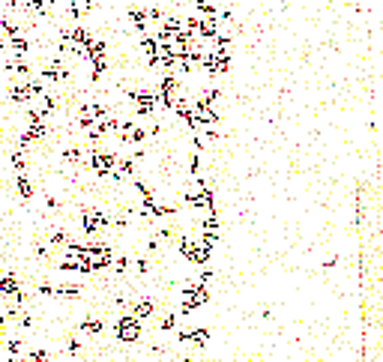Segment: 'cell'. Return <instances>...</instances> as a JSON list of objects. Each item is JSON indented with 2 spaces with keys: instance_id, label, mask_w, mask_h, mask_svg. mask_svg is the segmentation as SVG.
Listing matches in <instances>:
<instances>
[{
  "instance_id": "6da1fadb",
  "label": "cell",
  "mask_w": 383,
  "mask_h": 362,
  "mask_svg": "<svg viewBox=\"0 0 383 362\" xmlns=\"http://www.w3.org/2000/svg\"><path fill=\"white\" fill-rule=\"evenodd\" d=\"M209 299H213V293H209V284H201V281H195V284H189V288L183 291V299H180V314H189V311L201 309V306H207Z\"/></svg>"
},
{
  "instance_id": "7a4b0ae2",
  "label": "cell",
  "mask_w": 383,
  "mask_h": 362,
  "mask_svg": "<svg viewBox=\"0 0 383 362\" xmlns=\"http://www.w3.org/2000/svg\"><path fill=\"white\" fill-rule=\"evenodd\" d=\"M114 335H117V341H123V345H135V341H141V335H144L141 320L132 317V314H120V317L114 320Z\"/></svg>"
},
{
  "instance_id": "3957f363",
  "label": "cell",
  "mask_w": 383,
  "mask_h": 362,
  "mask_svg": "<svg viewBox=\"0 0 383 362\" xmlns=\"http://www.w3.org/2000/svg\"><path fill=\"white\" fill-rule=\"evenodd\" d=\"M183 201H186L189 207H195V209H204V213H209V209H216V192H213V186H209V183L198 180V192L183 195Z\"/></svg>"
},
{
  "instance_id": "277c9868",
  "label": "cell",
  "mask_w": 383,
  "mask_h": 362,
  "mask_svg": "<svg viewBox=\"0 0 383 362\" xmlns=\"http://www.w3.org/2000/svg\"><path fill=\"white\" fill-rule=\"evenodd\" d=\"M102 227H111V216L102 209H81V231L87 237H96Z\"/></svg>"
},
{
  "instance_id": "5b68a950",
  "label": "cell",
  "mask_w": 383,
  "mask_h": 362,
  "mask_svg": "<svg viewBox=\"0 0 383 362\" xmlns=\"http://www.w3.org/2000/svg\"><path fill=\"white\" fill-rule=\"evenodd\" d=\"M90 168L96 177H111L117 168V153H102V150H90Z\"/></svg>"
},
{
  "instance_id": "8992f818",
  "label": "cell",
  "mask_w": 383,
  "mask_h": 362,
  "mask_svg": "<svg viewBox=\"0 0 383 362\" xmlns=\"http://www.w3.org/2000/svg\"><path fill=\"white\" fill-rule=\"evenodd\" d=\"M39 78H42V81H66V78H69V69L63 66V57H54L51 63H45L42 72H39Z\"/></svg>"
},
{
  "instance_id": "52a82bcc",
  "label": "cell",
  "mask_w": 383,
  "mask_h": 362,
  "mask_svg": "<svg viewBox=\"0 0 383 362\" xmlns=\"http://www.w3.org/2000/svg\"><path fill=\"white\" fill-rule=\"evenodd\" d=\"M209 338V329L207 327H198V329H183V332H177V341H183V345H192V347H204Z\"/></svg>"
},
{
  "instance_id": "ba28073f",
  "label": "cell",
  "mask_w": 383,
  "mask_h": 362,
  "mask_svg": "<svg viewBox=\"0 0 383 362\" xmlns=\"http://www.w3.org/2000/svg\"><path fill=\"white\" fill-rule=\"evenodd\" d=\"M156 93H162V96H171V99H177L180 96V75L177 72H162V78H159V90Z\"/></svg>"
},
{
  "instance_id": "9c48e42d",
  "label": "cell",
  "mask_w": 383,
  "mask_h": 362,
  "mask_svg": "<svg viewBox=\"0 0 383 362\" xmlns=\"http://www.w3.org/2000/svg\"><path fill=\"white\" fill-rule=\"evenodd\" d=\"M33 99V90H30V81H15L12 90H9V102L12 105H27Z\"/></svg>"
},
{
  "instance_id": "30bf717a",
  "label": "cell",
  "mask_w": 383,
  "mask_h": 362,
  "mask_svg": "<svg viewBox=\"0 0 383 362\" xmlns=\"http://www.w3.org/2000/svg\"><path fill=\"white\" fill-rule=\"evenodd\" d=\"M219 33H222V30H219V18H201V24H198V30H195V36H201L204 42H213Z\"/></svg>"
},
{
  "instance_id": "8fae6325",
  "label": "cell",
  "mask_w": 383,
  "mask_h": 362,
  "mask_svg": "<svg viewBox=\"0 0 383 362\" xmlns=\"http://www.w3.org/2000/svg\"><path fill=\"white\" fill-rule=\"evenodd\" d=\"M18 293H21V281H18L15 273H6V276H0V296H9V299H15Z\"/></svg>"
},
{
  "instance_id": "7c38bea8",
  "label": "cell",
  "mask_w": 383,
  "mask_h": 362,
  "mask_svg": "<svg viewBox=\"0 0 383 362\" xmlns=\"http://www.w3.org/2000/svg\"><path fill=\"white\" fill-rule=\"evenodd\" d=\"M153 311H156V302H153V299H138V302L132 306V311H129V314H132V317H138L141 323H144L147 317H153Z\"/></svg>"
},
{
  "instance_id": "4fadbf2b",
  "label": "cell",
  "mask_w": 383,
  "mask_h": 362,
  "mask_svg": "<svg viewBox=\"0 0 383 362\" xmlns=\"http://www.w3.org/2000/svg\"><path fill=\"white\" fill-rule=\"evenodd\" d=\"M129 18H132V24H135V30L144 36V30H150V21H147V9L144 6H132L129 9Z\"/></svg>"
},
{
  "instance_id": "5bb4252c",
  "label": "cell",
  "mask_w": 383,
  "mask_h": 362,
  "mask_svg": "<svg viewBox=\"0 0 383 362\" xmlns=\"http://www.w3.org/2000/svg\"><path fill=\"white\" fill-rule=\"evenodd\" d=\"M15 189H18V195H21V201H30V198H33V183H30L27 174H15Z\"/></svg>"
},
{
  "instance_id": "9a60e30c",
  "label": "cell",
  "mask_w": 383,
  "mask_h": 362,
  "mask_svg": "<svg viewBox=\"0 0 383 362\" xmlns=\"http://www.w3.org/2000/svg\"><path fill=\"white\" fill-rule=\"evenodd\" d=\"M81 291H84L81 284H57V288H54V296H57V299H78Z\"/></svg>"
},
{
  "instance_id": "2e32d148",
  "label": "cell",
  "mask_w": 383,
  "mask_h": 362,
  "mask_svg": "<svg viewBox=\"0 0 383 362\" xmlns=\"http://www.w3.org/2000/svg\"><path fill=\"white\" fill-rule=\"evenodd\" d=\"M9 48H12L15 57H24V54L30 51V42H27V36H24V33H15V36H9Z\"/></svg>"
},
{
  "instance_id": "e0dca14e",
  "label": "cell",
  "mask_w": 383,
  "mask_h": 362,
  "mask_svg": "<svg viewBox=\"0 0 383 362\" xmlns=\"http://www.w3.org/2000/svg\"><path fill=\"white\" fill-rule=\"evenodd\" d=\"M195 9H198V18H219V6L213 0H195Z\"/></svg>"
},
{
  "instance_id": "ac0fdd59",
  "label": "cell",
  "mask_w": 383,
  "mask_h": 362,
  "mask_svg": "<svg viewBox=\"0 0 383 362\" xmlns=\"http://www.w3.org/2000/svg\"><path fill=\"white\" fill-rule=\"evenodd\" d=\"M102 329H105V323L99 317H93V314H87V317L81 320V332H84V335H99Z\"/></svg>"
},
{
  "instance_id": "d6986e66",
  "label": "cell",
  "mask_w": 383,
  "mask_h": 362,
  "mask_svg": "<svg viewBox=\"0 0 383 362\" xmlns=\"http://www.w3.org/2000/svg\"><path fill=\"white\" fill-rule=\"evenodd\" d=\"M201 234H219V209H209L201 222Z\"/></svg>"
},
{
  "instance_id": "ffe728a7",
  "label": "cell",
  "mask_w": 383,
  "mask_h": 362,
  "mask_svg": "<svg viewBox=\"0 0 383 362\" xmlns=\"http://www.w3.org/2000/svg\"><path fill=\"white\" fill-rule=\"evenodd\" d=\"M21 9H27V12H33L36 18H42V15H48V3L45 0H27V3H21Z\"/></svg>"
},
{
  "instance_id": "44dd1931",
  "label": "cell",
  "mask_w": 383,
  "mask_h": 362,
  "mask_svg": "<svg viewBox=\"0 0 383 362\" xmlns=\"http://www.w3.org/2000/svg\"><path fill=\"white\" fill-rule=\"evenodd\" d=\"M144 141H147V129H144V126H138V123H135V126L129 129V135L123 138V144H138V147H141Z\"/></svg>"
},
{
  "instance_id": "7402d4cb",
  "label": "cell",
  "mask_w": 383,
  "mask_h": 362,
  "mask_svg": "<svg viewBox=\"0 0 383 362\" xmlns=\"http://www.w3.org/2000/svg\"><path fill=\"white\" fill-rule=\"evenodd\" d=\"M195 249H198V240H192V237H180V240H177V252H180L186 260L195 255Z\"/></svg>"
},
{
  "instance_id": "603a6c76",
  "label": "cell",
  "mask_w": 383,
  "mask_h": 362,
  "mask_svg": "<svg viewBox=\"0 0 383 362\" xmlns=\"http://www.w3.org/2000/svg\"><path fill=\"white\" fill-rule=\"evenodd\" d=\"M159 30H165L168 36H174L177 30H183V21H180L177 15H165V18H162V27H159Z\"/></svg>"
},
{
  "instance_id": "cb8c5ba5",
  "label": "cell",
  "mask_w": 383,
  "mask_h": 362,
  "mask_svg": "<svg viewBox=\"0 0 383 362\" xmlns=\"http://www.w3.org/2000/svg\"><path fill=\"white\" fill-rule=\"evenodd\" d=\"M156 48H159V42L153 39V36H141V54H144L147 60L156 57Z\"/></svg>"
},
{
  "instance_id": "d4e9b609",
  "label": "cell",
  "mask_w": 383,
  "mask_h": 362,
  "mask_svg": "<svg viewBox=\"0 0 383 362\" xmlns=\"http://www.w3.org/2000/svg\"><path fill=\"white\" fill-rule=\"evenodd\" d=\"M105 54V39H93L87 48H84V57L87 60H93V57H102Z\"/></svg>"
},
{
  "instance_id": "484cf974",
  "label": "cell",
  "mask_w": 383,
  "mask_h": 362,
  "mask_svg": "<svg viewBox=\"0 0 383 362\" xmlns=\"http://www.w3.org/2000/svg\"><path fill=\"white\" fill-rule=\"evenodd\" d=\"M90 69H93V81H96V78H102V72L108 69V57H93V60H90Z\"/></svg>"
},
{
  "instance_id": "4316f807",
  "label": "cell",
  "mask_w": 383,
  "mask_h": 362,
  "mask_svg": "<svg viewBox=\"0 0 383 362\" xmlns=\"http://www.w3.org/2000/svg\"><path fill=\"white\" fill-rule=\"evenodd\" d=\"M93 126H96V120L90 117L87 105H81V117H78V129H81V132H87V129H93Z\"/></svg>"
},
{
  "instance_id": "83f0119b",
  "label": "cell",
  "mask_w": 383,
  "mask_h": 362,
  "mask_svg": "<svg viewBox=\"0 0 383 362\" xmlns=\"http://www.w3.org/2000/svg\"><path fill=\"white\" fill-rule=\"evenodd\" d=\"M3 347H6V353H9V356H18V353L24 350V338H6V341H3Z\"/></svg>"
},
{
  "instance_id": "f1b7e54d",
  "label": "cell",
  "mask_w": 383,
  "mask_h": 362,
  "mask_svg": "<svg viewBox=\"0 0 383 362\" xmlns=\"http://www.w3.org/2000/svg\"><path fill=\"white\" fill-rule=\"evenodd\" d=\"M177 207H171V204H153V209H150V216H156V219H165V216H174Z\"/></svg>"
},
{
  "instance_id": "f546056e",
  "label": "cell",
  "mask_w": 383,
  "mask_h": 362,
  "mask_svg": "<svg viewBox=\"0 0 383 362\" xmlns=\"http://www.w3.org/2000/svg\"><path fill=\"white\" fill-rule=\"evenodd\" d=\"M12 168H15V174H27V159H24V153H21V150H15V153H12Z\"/></svg>"
},
{
  "instance_id": "4dcf8cb0",
  "label": "cell",
  "mask_w": 383,
  "mask_h": 362,
  "mask_svg": "<svg viewBox=\"0 0 383 362\" xmlns=\"http://www.w3.org/2000/svg\"><path fill=\"white\" fill-rule=\"evenodd\" d=\"M39 99H42V102H39V114H42V117H48V114H51L54 108H57L54 96H39Z\"/></svg>"
},
{
  "instance_id": "1f68e13d",
  "label": "cell",
  "mask_w": 383,
  "mask_h": 362,
  "mask_svg": "<svg viewBox=\"0 0 383 362\" xmlns=\"http://www.w3.org/2000/svg\"><path fill=\"white\" fill-rule=\"evenodd\" d=\"M111 270H114V273H126V270H129V258H126V255H114Z\"/></svg>"
},
{
  "instance_id": "d6a6232c",
  "label": "cell",
  "mask_w": 383,
  "mask_h": 362,
  "mask_svg": "<svg viewBox=\"0 0 383 362\" xmlns=\"http://www.w3.org/2000/svg\"><path fill=\"white\" fill-rule=\"evenodd\" d=\"M159 329H162V332L177 329V314H165V317H159Z\"/></svg>"
},
{
  "instance_id": "836d02e7",
  "label": "cell",
  "mask_w": 383,
  "mask_h": 362,
  "mask_svg": "<svg viewBox=\"0 0 383 362\" xmlns=\"http://www.w3.org/2000/svg\"><path fill=\"white\" fill-rule=\"evenodd\" d=\"M63 6H66V12H69L72 21H78V18H81V6H78V0H63Z\"/></svg>"
},
{
  "instance_id": "e575fe53",
  "label": "cell",
  "mask_w": 383,
  "mask_h": 362,
  "mask_svg": "<svg viewBox=\"0 0 383 362\" xmlns=\"http://www.w3.org/2000/svg\"><path fill=\"white\" fill-rule=\"evenodd\" d=\"M66 242H72L66 231H54V234H51V245H57V249H63Z\"/></svg>"
},
{
  "instance_id": "d590c367",
  "label": "cell",
  "mask_w": 383,
  "mask_h": 362,
  "mask_svg": "<svg viewBox=\"0 0 383 362\" xmlns=\"http://www.w3.org/2000/svg\"><path fill=\"white\" fill-rule=\"evenodd\" d=\"M60 156H63V162H81V147H66Z\"/></svg>"
},
{
  "instance_id": "8d00e7d4",
  "label": "cell",
  "mask_w": 383,
  "mask_h": 362,
  "mask_svg": "<svg viewBox=\"0 0 383 362\" xmlns=\"http://www.w3.org/2000/svg\"><path fill=\"white\" fill-rule=\"evenodd\" d=\"M27 362H51V356H48V350H30Z\"/></svg>"
},
{
  "instance_id": "74e56055",
  "label": "cell",
  "mask_w": 383,
  "mask_h": 362,
  "mask_svg": "<svg viewBox=\"0 0 383 362\" xmlns=\"http://www.w3.org/2000/svg\"><path fill=\"white\" fill-rule=\"evenodd\" d=\"M189 174H201V153H192V159H189Z\"/></svg>"
},
{
  "instance_id": "f35d334b",
  "label": "cell",
  "mask_w": 383,
  "mask_h": 362,
  "mask_svg": "<svg viewBox=\"0 0 383 362\" xmlns=\"http://www.w3.org/2000/svg\"><path fill=\"white\" fill-rule=\"evenodd\" d=\"M18 323H21V329H30V327H33V314L21 311V314H18Z\"/></svg>"
},
{
  "instance_id": "ab89813d",
  "label": "cell",
  "mask_w": 383,
  "mask_h": 362,
  "mask_svg": "<svg viewBox=\"0 0 383 362\" xmlns=\"http://www.w3.org/2000/svg\"><path fill=\"white\" fill-rule=\"evenodd\" d=\"M66 353H72V356L81 353V341H78V338H69V341H66Z\"/></svg>"
},
{
  "instance_id": "60d3db41",
  "label": "cell",
  "mask_w": 383,
  "mask_h": 362,
  "mask_svg": "<svg viewBox=\"0 0 383 362\" xmlns=\"http://www.w3.org/2000/svg\"><path fill=\"white\" fill-rule=\"evenodd\" d=\"M36 291H39V296H54V284H48V281H42V284H39Z\"/></svg>"
},
{
  "instance_id": "b9f144b4",
  "label": "cell",
  "mask_w": 383,
  "mask_h": 362,
  "mask_svg": "<svg viewBox=\"0 0 383 362\" xmlns=\"http://www.w3.org/2000/svg\"><path fill=\"white\" fill-rule=\"evenodd\" d=\"M135 266H138V273H150V260H147V258H138V260H135Z\"/></svg>"
},
{
  "instance_id": "7bdbcfd3",
  "label": "cell",
  "mask_w": 383,
  "mask_h": 362,
  "mask_svg": "<svg viewBox=\"0 0 383 362\" xmlns=\"http://www.w3.org/2000/svg\"><path fill=\"white\" fill-rule=\"evenodd\" d=\"M96 3H99V0H84V6H81V15H84V12H93V9H96Z\"/></svg>"
},
{
  "instance_id": "ee69618b",
  "label": "cell",
  "mask_w": 383,
  "mask_h": 362,
  "mask_svg": "<svg viewBox=\"0 0 383 362\" xmlns=\"http://www.w3.org/2000/svg\"><path fill=\"white\" fill-rule=\"evenodd\" d=\"M33 252H36V255H39V258H45V255H48V245H36Z\"/></svg>"
},
{
  "instance_id": "f6af8a7d",
  "label": "cell",
  "mask_w": 383,
  "mask_h": 362,
  "mask_svg": "<svg viewBox=\"0 0 383 362\" xmlns=\"http://www.w3.org/2000/svg\"><path fill=\"white\" fill-rule=\"evenodd\" d=\"M0 362H18V356H3Z\"/></svg>"
},
{
  "instance_id": "bcb514c9",
  "label": "cell",
  "mask_w": 383,
  "mask_h": 362,
  "mask_svg": "<svg viewBox=\"0 0 383 362\" xmlns=\"http://www.w3.org/2000/svg\"><path fill=\"white\" fill-rule=\"evenodd\" d=\"M3 21H6V9H3V6H0V24H3Z\"/></svg>"
},
{
  "instance_id": "7dc6e473",
  "label": "cell",
  "mask_w": 383,
  "mask_h": 362,
  "mask_svg": "<svg viewBox=\"0 0 383 362\" xmlns=\"http://www.w3.org/2000/svg\"><path fill=\"white\" fill-rule=\"evenodd\" d=\"M183 362H201V359H189V356H186V359H183Z\"/></svg>"
},
{
  "instance_id": "c3c4849f",
  "label": "cell",
  "mask_w": 383,
  "mask_h": 362,
  "mask_svg": "<svg viewBox=\"0 0 383 362\" xmlns=\"http://www.w3.org/2000/svg\"><path fill=\"white\" fill-rule=\"evenodd\" d=\"M51 362H54V359H51ZM66 362H75V359H66Z\"/></svg>"
}]
</instances>
